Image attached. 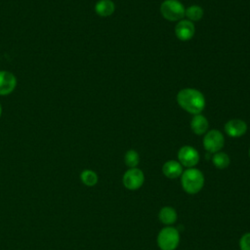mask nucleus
<instances>
[{
  "label": "nucleus",
  "mask_w": 250,
  "mask_h": 250,
  "mask_svg": "<svg viewBox=\"0 0 250 250\" xmlns=\"http://www.w3.org/2000/svg\"><path fill=\"white\" fill-rule=\"evenodd\" d=\"M238 244L240 250H250V231L241 235Z\"/></svg>",
  "instance_id": "6ab92c4d"
},
{
  "label": "nucleus",
  "mask_w": 250,
  "mask_h": 250,
  "mask_svg": "<svg viewBox=\"0 0 250 250\" xmlns=\"http://www.w3.org/2000/svg\"><path fill=\"white\" fill-rule=\"evenodd\" d=\"M160 13L170 21H179L185 17L186 9L178 0H165L160 5Z\"/></svg>",
  "instance_id": "20e7f679"
},
{
  "label": "nucleus",
  "mask_w": 250,
  "mask_h": 250,
  "mask_svg": "<svg viewBox=\"0 0 250 250\" xmlns=\"http://www.w3.org/2000/svg\"><path fill=\"white\" fill-rule=\"evenodd\" d=\"M122 183L127 189L137 190L145 183V174L138 167L129 168L122 177Z\"/></svg>",
  "instance_id": "39448f33"
},
{
  "label": "nucleus",
  "mask_w": 250,
  "mask_h": 250,
  "mask_svg": "<svg viewBox=\"0 0 250 250\" xmlns=\"http://www.w3.org/2000/svg\"><path fill=\"white\" fill-rule=\"evenodd\" d=\"M247 131V124L241 119L229 120L225 125V132L231 138H239Z\"/></svg>",
  "instance_id": "9d476101"
},
{
  "label": "nucleus",
  "mask_w": 250,
  "mask_h": 250,
  "mask_svg": "<svg viewBox=\"0 0 250 250\" xmlns=\"http://www.w3.org/2000/svg\"><path fill=\"white\" fill-rule=\"evenodd\" d=\"M159 221L165 226H172L177 222L178 214L175 208L171 206H164L158 212Z\"/></svg>",
  "instance_id": "f8f14e48"
},
{
  "label": "nucleus",
  "mask_w": 250,
  "mask_h": 250,
  "mask_svg": "<svg viewBox=\"0 0 250 250\" xmlns=\"http://www.w3.org/2000/svg\"><path fill=\"white\" fill-rule=\"evenodd\" d=\"M185 16L190 21H198L203 17V9L200 6L197 5H191L188 8L186 9Z\"/></svg>",
  "instance_id": "f3484780"
},
{
  "label": "nucleus",
  "mask_w": 250,
  "mask_h": 250,
  "mask_svg": "<svg viewBox=\"0 0 250 250\" xmlns=\"http://www.w3.org/2000/svg\"><path fill=\"white\" fill-rule=\"evenodd\" d=\"M17 86V77L8 70H0V96L11 94Z\"/></svg>",
  "instance_id": "6e6552de"
},
{
  "label": "nucleus",
  "mask_w": 250,
  "mask_h": 250,
  "mask_svg": "<svg viewBox=\"0 0 250 250\" xmlns=\"http://www.w3.org/2000/svg\"><path fill=\"white\" fill-rule=\"evenodd\" d=\"M248 154H249V157H250V148H249V151H248Z\"/></svg>",
  "instance_id": "412c9836"
},
{
  "label": "nucleus",
  "mask_w": 250,
  "mask_h": 250,
  "mask_svg": "<svg viewBox=\"0 0 250 250\" xmlns=\"http://www.w3.org/2000/svg\"><path fill=\"white\" fill-rule=\"evenodd\" d=\"M211 159H212L213 165L218 169H226L227 167H229L230 163L229 156L223 151H218L213 153V156Z\"/></svg>",
  "instance_id": "2eb2a0df"
},
{
  "label": "nucleus",
  "mask_w": 250,
  "mask_h": 250,
  "mask_svg": "<svg viewBox=\"0 0 250 250\" xmlns=\"http://www.w3.org/2000/svg\"><path fill=\"white\" fill-rule=\"evenodd\" d=\"M81 182L87 187H94L97 185L99 181V177L97 173L91 169H85L80 174Z\"/></svg>",
  "instance_id": "dca6fc26"
},
{
  "label": "nucleus",
  "mask_w": 250,
  "mask_h": 250,
  "mask_svg": "<svg viewBox=\"0 0 250 250\" xmlns=\"http://www.w3.org/2000/svg\"><path fill=\"white\" fill-rule=\"evenodd\" d=\"M225 144V138L219 130H210L206 132L203 138V146L210 153L221 151Z\"/></svg>",
  "instance_id": "423d86ee"
},
{
  "label": "nucleus",
  "mask_w": 250,
  "mask_h": 250,
  "mask_svg": "<svg viewBox=\"0 0 250 250\" xmlns=\"http://www.w3.org/2000/svg\"><path fill=\"white\" fill-rule=\"evenodd\" d=\"M178 160L182 166L192 168L199 162V153L194 147L190 146H184L178 151Z\"/></svg>",
  "instance_id": "0eeeda50"
},
{
  "label": "nucleus",
  "mask_w": 250,
  "mask_h": 250,
  "mask_svg": "<svg viewBox=\"0 0 250 250\" xmlns=\"http://www.w3.org/2000/svg\"><path fill=\"white\" fill-rule=\"evenodd\" d=\"M194 24L188 20H181L178 21L175 27V34L178 39L182 41H188L194 35Z\"/></svg>",
  "instance_id": "1a4fd4ad"
},
{
  "label": "nucleus",
  "mask_w": 250,
  "mask_h": 250,
  "mask_svg": "<svg viewBox=\"0 0 250 250\" xmlns=\"http://www.w3.org/2000/svg\"><path fill=\"white\" fill-rule=\"evenodd\" d=\"M156 243L160 250H176L180 243V232L178 229L171 226L161 229L157 234Z\"/></svg>",
  "instance_id": "7ed1b4c3"
},
{
  "label": "nucleus",
  "mask_w": 250,
  "mask_h": 250,
  "mask_svg": "<svg viewBox=\"0 0 250 250\" xmlns=\"http://www.w3.org/2000/svg\"><path fill=\"white\" fill-rule=\"evenodd\" d=\"M177 102L179 105L190 114H199L205 107L203 94L194 88H185L178 92Z\"/></svg>",
  "instance_id": "f257e3e1"
},
{
  "label": "nucleus",
  "mask_w": 250,
  "mask_h": 250,
  "mask_svg": "<svg viewBox=\"0 0 250 250\" xmlns=\"http://www.w3.org/2000/svg\"><path fill=\"white\" fill-rule=\"evenodd\" d=\"M1 114H2V105L0 104V116H1Z\"/></svg>",
  "instance_id": "aec40b11"
},
{
  "label": "nucleus",
  "mask_w": 250,
  "mask_h": 250,
  "mask_svg": "<svg viewBox=\"0 0 250 250\" xmlns=\"http://www.w3.org/2000/svg\"><path fill=\"white\" fill-rule=\"evenodd\" d=\"M208 120L202 114H195L193 115L190 121V128L192 132L196 135H202L207 132L208 129Z\"/></svg>",
  "instance_id": "ddd939ff"
},
{
  "label": "nucleus",
  "mask_w": 250,
  "mask_h": 250,
  "mask_svg": "<svg viewBox=\"0 0 250 250\" xmlns=\"http://www.w3.org/2000/svg\"><path fill=\"white\" fill-rule=\"evenodd\" d=\"M124 161L127 167L129 168H136L140 163V155L134 149H129L126 151L124 156Z\"/></svg>",
  "instance_id": "a211bd4d"
},
{
  "label": "nucleus",
  "mask_w": 250,
  "mask_h": 250,
  "mask_svg": "<svg viewBox=\"0 0 250 250\" xmlns=\"http://www.w3.org/2000/svg\"><path fill=\"white\" fill-rule=\"evenodd\" d=\"M204 183L203 173L194 167L188 168L181 175L182 188L188 194L198 193L204 187Z\"/></svg>",
  "instance_id": "f03ea898"
},
{
  "label": "nucleus",
  "mask_w": 250,
  "mask_h": 250,
  "mask_svg": "<svg viewBox=\"0 0 250 250\" xmlns=\"http://www.w3.org/2000/svg\"><path fill=\"white\" fill-rule=\"evenodd\" d=\"M162 172L166 178L174 180L181 177L184 170L182 164L179 161L168 160L163 164Z\"/></svg>",
  "instance_id": "9b49d317"
},
{
  "label": "nucleus",
  "mask_w": 250,
  "mask_h": 250,
  "mask_svg": "<svg viewBox=\"0 0 250 250\" xmlns=\"http://www.w3.org/2000/svg\"><path fill=\"white\" fill-rule=\"evenodd\" d=\"M115 5L111 0H99L95 5V12L101 17H108L113 14Z\"/></svg>",
  "instance_id": "4468645a"
}]
</instances>
